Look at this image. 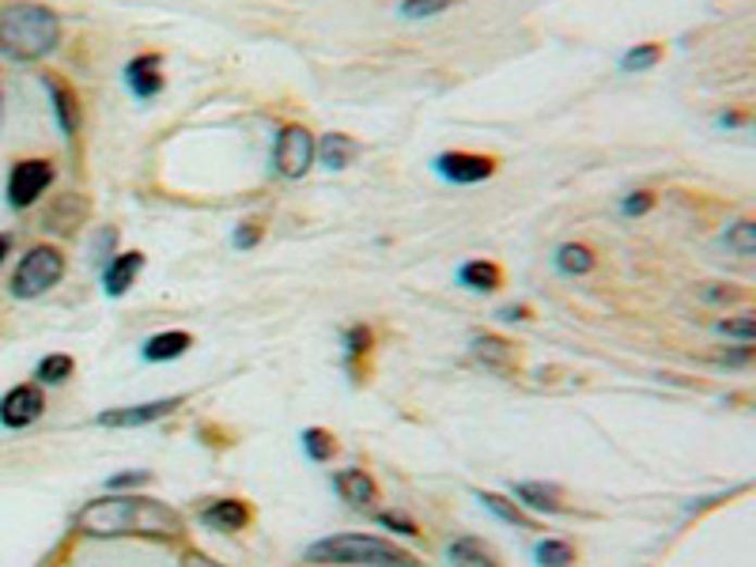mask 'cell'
<instances>
[{"label": "cell", "mask_w": 756, "mask_h": 567, "mask_svg": "<svg viewBox=\"0 0 756 567\" xmlns=\"http://www.w3.org/2000/svg\"><path fill=\"white\" fill-rule=\"evenodd\" d=\"M79 533L91 538H159L171 541L186 530L182 515L166 503L140 496V492H114V496H99L76 515Z\"/></svg>", "instance_id": "obj_1"}, {"label": "cell", "mask_w": 756, "mask_h": 567, "mask_svg": "<svg viewBox=\"0 0 756 567\" xmlns=\"http://www.w3.org/2000/svg\"><path fill=\"white\" fill-rule=\"evenodd\" d=\"M65 23L50 4L12 0L0 8V58L12 65H38L61 46Z\"/></svg>", "instance_id": "obj_2"}, {"label": "cell", "mask_w": 756, "mask_h": 567, "mask_svg": "<svg viewBox=\"0 0 756 567\" xmlns=\"http://www.w3.org/2000/svg\"><path fill=\"white\" fill-rule=\"evenodd\" d=\"M302 560L314 567H420L409 553L371 533H333L307 545Z\"/></svg>", "instance_id": "obj_3"}, {"label": "cell", "mask_w": 756, "mask_h": 567, "mask_svg": "<svg viewBox=\"0 0 756 567\" xmlns=\"http://www.w3.org/2000/svg\"><path fill=\"white\" fill-rule=\"evenodd\" d=\"M65 269H69V261L61 246L35 243L20 261H15L8 292H12L15 299H38V295H46L50 287H58L65 281Z\"/></svg>", "instance_id": "obj_4"}, {"label": "cell", "mask_w": 756, "mask_h": 567, "mask_svg": "<svg viewBox=\"0 0 756 567\" xmlns=\"http://www.w3.org/2000/svg\"><path fill=\"white\" fill-rule=\"evenodd\" d=\"M273 174L284 182H299L318 163V137L302 122H288L273 137Z\"/></svg>", "instance_id": "obj_5"}, {"label": "cell", "mask_w": 756, "mask_h": 567, "mask_svg": "<svg viewBox=\"0 0 756 567\" xmlns=\"http://www.w3.org/2000/svg\"><path fill=\"white\" fill-rule=\"evenodd\" d=\"M53 178H58V167H53V159H42V156L15 159L12 171H8V186H4L8 209H15V212L35 209V205L46 197V189L53 186Z\"/></svg>", "instance_id": "obj_6"}, {"label": "cell", "mask_w": 756, "mask_h": 567, "mask_svg": "<svg viewBox=\"0 0 756 567\" xmlns=\"http://www.w3.org/2000/svg\"><path fill=\"white\" fill-rule=\"evenodd\" d=\"M432 171L439 174L443 182H450V186H481V182L496 178L499 163L492 156H484V151H439V156L432 159Z\"/></svg>", "instance_id": "obj_7"}, {"label": "cell", "mask_w": 756, "mask_h": 567, "mask_svg": "<svg viewBox=\"0 0 756 567\" xmlns=\"http://www.w3.org/2000/svg\"><path fill=\"white\" fill-rule=\"evenodd\" d=\"M42 412H46V394L38 382H20V386H12L0 397V424L8 431H23L38 424Z\"/></svg>", "instance_id": "obj_8"}, {"label": "cell", "mask_w": 756, "mask_h": 567, "mask_svg": "<svg viewBox=\"0 0 756 567\" xmlns=\"http://www.w3.org/2000/svg\"><path fill=\"white\" fill-rule=\"evenodd\" d=\"M42 87H46V95H50V110H53V122H58L61 137L76 140L79 125H84V110H79L76 87L69 84L65 76H58V72H42Z\"/></svg>", "instance_id": "obj_9"}, {"label": "cell", "mask_w": 756, "mask_h": 567, "mask_svg": "<svg viewBox=\"0 0 756 567\" xmlns=\"http://www.w3.org/2000/svg\"><path fill=\"white\" fill-rule=\"evenodd\" d=\"M122 79H125V87H129L133 99H140V102L159 99V95L166 91L163 53L148 50V53H137V58H129V65H125Z\"/></svg>", "instance_id": "obj_10"}, {"label": "cell", "mask_w": 756, "mask_h": 567, "mask_svg": "<svg viewBox=\"0 0 756 567\" xmlns=\"http://www.w3.org/2000/svg\"><path fill=\"white\" fill-rule=\"evenodd\" d=\"M182 405V397H163V402H148V405H125V409H107L95 417L99 428H145L163 420L166 412H174Z\"/></svg>", "instance_id": "obj_11"}, {"label": "cell", "mask_w": 756, "mask_h": 567, "mask_svg": "<svg viewBox=\"0 0 756 567\" xmlns=\"http://www.w3.org/2000/svg\"><path fill=\"white\" fill-rule=\"evenodd\" d=\"M145 266H148V258L140 250L114 254V258L102 266V292H107L110 299H122V295L137 284V276L145 273Z\"/></svg>", "instance_id": "obj_12"}, {"label": "cell", "mask_w": 756, "mask_h": 567, "mask_svg": "<svg viewBox=\"0 0 756 567\" xmlns=\"http://www.w3.org/2000/svg\"><path fill=\"white\" fill-rule=\"evenodd\" d=\"M201 522L209 526V530H216V533H243L246 526L253 522V510H250V503H243L235 496H224V500L209 503V507L201 510Z\"/></svg>", "instance_id": "obj_13"}, {"label": "cell", "mask_w": 756, "mask_h": 567, "mask_svg": "<svg viewBox=\"0 0 756 567\" xmlns=\"http://www.w3.org/2000/svg\"><path fill=\"white\" fill-rule=\"evenodd\" d=\"M333 489H337V496L356 510L375 507V500H379V484L368 469H345V473L333 477Z\"/></svg>", "instance_id": "obj_14"}, {"label": "cell", "mask_w": 756, "mask_h": 567, "mask_svg": "<svg viewBox=\"0 0 756 567\" xmlns=\"http://www.w3.org/2000/svg\"><path fill=\"white\" fill-rule=\"evenodd\" d=\"M356 156H360V144L348 137V133H322V140H318V163L333 174L348 171Z\"/></svg>", "instance_id": "obj_15"}, {"label": "cell", "mask_w": 756, "mask_h": 567, "mask_svg": "<svg viewBox=\"0 0 756 567\" xmlns=\"http://www.w3.org/2000/svg\"><path fill=\"white\" fill-rule=\"evenodd\" d=\"M458 284L469 287V292H499L504 287V269L496 266V261L488 258H473V261H461L458 266Z\"/></svg>", "instance_id": "obj_16"}, {"label": "cell", "mask_w": 756, "mask_h": 567, "mask_svg": "<svg viewBox=\"0 0 756 567\" xmlns=\"http://www.w3.org/2000/svg\"><path fill=\"white\" fill-rule=\"evenodd\" d=\"M87 212H91V205L84 201L79 194H65L58 197V201L50 205V212H46V231H58V235H69V231H76V223L87 220Z\"/></svg>", "instance_id": "obj_17"}, {"label": "cell", "mask_w": 756, "mask_h": 567, "mask_svg": "<svg viewBox=\"0 0 756 567\" xmlns=\"http://www.w3.org/2000/svg\"><path fill=\"white\" fill-rule=\"evenodd\" d=\"M515 496H519L533 515H560L563 510V492L556 484H545V481H522L515 484Z\"/></svg>", "instance_id": "obj_18"}, {"label": "cell", "mask_w": 756, "mask_h": 567, "mask_svg": "<svg viewBox=\"0 0 756 567\" xmlns=\"http://www.w3.org/2000/svg\"><path fill=\"white\" fill-rule=\"evenodd\" d=\"M553 266H556V273H563V276H586L598 269V254L586 243H563V246H556Z\"/></svg>", "instance_id": "obj_19"}, {"label": "cell", "mask_w": 756, "mask_h": 567, "mask_svg": "<svg viewBox=\"0 0 756 567\" xmlns=\"http://www.w3.org/2000/svg\"><path fill=\"white\" fill-rule=\"evenodd\" d=\"M189 345H194V337H189L186 330H166V333H156V337H148L145 348H140V356H145L148 363H166V359L186 356Z\"/></svg>", "instance_id": "obj_20"}, {"label": "cell", "mask_w": 756, "mask_h": 567, "mask_svg": "<svg viewBox=\"0 0 756 567\" xmlns=\"http://www.w3.org/2000/svg\"><path fill=\"white\" fill-rule=\"evenodd\" d=\"M450 567H499V556L481 538H454L447 545Z\"/></svg>", "instance_id": "obj_21"}, {"label": "cell", "mask_w": 756, "mask_h": 567, "mask_svg": "<svg viewBox=\"0 0 756 567\" xmlns=\"http://www.w3.org/2000/svg\"><path fill=\"white\" fill-rule=\"evenodd\" d=\"M722 250H730L734 258H756V215H738L722 227Z\"/></svg>", "instance_id": "obj_22"}, {"label": "cell", "mask_w": 756, "mask_h": 567, "mask_svg": "<svg viewBox=\"0 0 756 567\" xmlns=\"http://www.w3.org/2000/svg\"><path fill=\"white\" fill-rule=\"evenodd\" d=\"M473 359L488 367V371H515L511 345H507V341H499V337H492V333L473 337Z\"/></svg>", "instance_id": "obj_23"}, {"label": "cell", "mask_w": 756, "mask_h": 567, "mask_svg": "<svg viewBox=\"0 0 756 567\" xmlns=\"http://www.w3.org/2000/svg\"><path fill=\"white\" fill-rule=\"evenodd\" d=\"M666 58V42H635L632 50L620 53V72L640 76V72H655Z\"/></svg>", "instance_id": "obj_24"}, {"label": "cell", "mask_w": 756, "mask_h": 567, "mask_svg": "<svg viewBox=\"0 0 756 567\" xmlns=\"http://www.w3.org/2000/svg\"><path fill=\"white\" fill-rule=\"evenodd\" d=\"M715 333L734 345H756V310H745V315H730L715 322Z\"/></svg>", "instance_id": "obj_25"}, {"label": "cell", "mask_w": 756, "mask_h": 567, "mask_svg": "<svg viewBox=\"0 0 756 567\" xmlns=\"http://www.w3.org/2000/svg\"><path fill=\"white\" fill-rule=\"evenodd\" d=\"M476 500H481L496 518H504L507 526H519V530H530V526H533V518L526 515V510L515 507L507 496H496V492H476Z\"/></svg>", "instance_id": "obj_26"}, {"label": "cell", "mask_w": 756, "mask_h": 567, "mask_svg": "<svg viewBox=\"0 0 756 567\" xmlns=\"http://www.w3.org/2000/svg\"><path fill=\"white\" fill-rule=\"evenodd\" d=\"M73 371H76V359L73 356L53 353V356H46L42 363H38L35 379H38V386H61V382H65Z\"/></svg>", "instance_id": "obj_27"}, {"label": "cell", "mask_w": 756, "mask_h": 567, "mask_svg": "<svg viewBox=\"0 0 756 567\" xmlns=\"http://www.w3.org/2000/svg\"><path fill=\"white\" fill-rule=\"evenodd\" d=\"M533 564L537 567H571L575 564V548L568 541H541L533 548Z\"/></svg>", "instance_id": "obj_28"}, {"label": "cell", "mask_w": 756, "mask_h": 567, "mask_svg": "<svg viewBox=\"0 0 756 567\" xmlns=\"http://www.w3.org/2000/svg\"><path fill=\"white\" fill-rule=\"evenodd\" d=\"M454 4H461V0H401L397 15L401 20H435V15L450 12Z\"/></svg>", "instance_id": "obj_29"}, {"label": "cell", "mask_w": 756, "mask_h": 567, "mask_svg": "<svg viewBox=\"0 0 756 567\" xmlns=\"http://www.w3.org/2000/svg\"><path fill=\"white\" fill-rule=\"evenodd\" d=\"M302 451H307L310 461H330L337 454V439L325 428H307L302 431Z\"/></svg>", "instance_id": "obj_30"}, {"label": "cell", "mask_w": 756, "mask_h": 567, "mask_svg": "<svg viewBox=\"0 0 756 567\" xmlns=\"http://www.w3.org/2000/svg\"><path fill=\"white\" fill-rule=\"evenodd\" d=\"M658 209V194L655 189H632V194H624L620 197V212L628 215V220H643V215H650Z\"/></svg>", "instance_id": "obj_31"}, {"label": "cell", "mask_w": 756, "mask_h": 567, "mask_svg": "<svg viewBox=\"0 0 756 567\" xmlns=\"http://www.w3.org/2000/svg\"><path fill=\"white\" fill-rule=\"evenodd\" d=\"M699 299L711 303V307H734V303H745V287L727 284V281H711L699 287Z\"/></svg>", "instance_id": "obj_32"}, {"label": "cell", "mask_w": 756, "mask_h": 567, "mask_svg": "<svg viewBox=\"0 0 756 567\" xmlns=\"http://www.w3.org/2000/svg\"><path fill=\"white\" fill-rule=\"evenodd\" d=\"M261 238H265V220H243L231 231V246L235 250H253V246H261Z\"/></svg>", "instance_id": "obj_33"}, {"label": "cell", "mask_w": 756, "mask_h": 567, "mask_svg": "<svg viewBox=\"0 0 756 567\" xmlns=\"http://www.w3.org/2000/svg\"><path fill=\"white\" fill-rule=\"evenodd\" d=\"M117 238H122V231L117 227H99V235H95V243H91V258L99 261V266H107V261L114 258Z\"/></svg>", "instance_id": "obj_34"}, {"label": "cell", "mask_w": 756, "mask_h": 567, "mask_svg": "<svg viewBox=\"0 0 756 567\" xmlns=\"http://www.w3.org/2000/svg\"><path fill=\"white\" fill-rule=\"evenodd\" d=\"M371 345H375V333H371V325H352V330L345 333L348 356H368Z\"/></svg>", "instance_id": "obj_35"}, {"label": "cell", "mask_w": 756, "mask_h": 567, "mask_svg": "<svg viewBox=\"0 0 756 567\" xmlns=\"http://www.w3.org/2000/svg\"><path fill=\"white\" fill-rule=\"evenodd\" d=\"M379 526H389V530L405 533V538H417L420 533V526L409 515H401V510H379Z\"/></svg>", "instance_id": "obj_36"}, {"label": "cell", "mask_w": 756, "mask_h": 567, "mask_svg": "<svg viewBox=\"0 0 756 567\" xmlns=\"http://www.w3.org/2000/svg\"><path fill=\"white\" fill-rule=\"evenodd\" d=\"M749 122H753V114L745 107H727V110H719V114H715V125H719V130H727V133L745 130Z\"/></svg>", "instance_id": "obj_37"}, {"label": "cell", "mask_w": 756, "mask_h": 567, "mask_svg": "<svg viewBox=\"0 0 756 567\" xmlns=\"http://www.w3.org/2000/svg\"><path fill=\"white\" fill-rule=\"evenodd\" d=\"M140 484H148V473H140V469H133V473H114L107 481L110 492H122V489H140Z\"/></svg>", "instance_id": "obj_38"}, {"label": "cell", "mask_w": 756, "mask_h": 567, "mask_svg": "<svg viewBox=\"0 0 756 567\" xmlns=\"http://www.w3.org/2000/svg\"><path fill=\"white\" fill-rule=\"evenodd\" d=\"M722 363H730V367H738V363H753L756 359V345H730L727 353L719 356Z\"/></svg>", "instance_id": "obj_39"}, {"label": "cell", "mask_w": 756, "mask_h": 567, "mask_svg": "<svg viewBox=\"0 0 756 567\" xmlns=\"http://www.w3.org/2000/svg\"><path fill=\"white\" fill-rule=\"evenodd\" d=\"M499 318H507V322H522V318H530L526 307H504L499 310Z\"/></svg>", "instance_id": "obj_40"}, {"label": "cell", "mask_w": 756, "mask_h": 567, "mask_svg": "<svg viewBox=\"0 0 756 567\" xmlns=\"http://www.w3.org/2000/svg\"><path fill=\"white\" fill-rule=\"evenodd\" d=\"M186 567H220V564H212V560H205V556L189 553V556H186Z\"/></svg>", "instance_id": "obj_41"}, {"label": "cell", "mask_w": 756, "mask_h": 567, "mask_svg": "<svg viewBox=\"0 0 756 567\" xmlns=\"http://www.w3.org/2000/svg\"><path fill=\"white\" fill-rule=\"evenodd\" d=\"M8 254H12V235H0V266L8 261Z\"/></svg>", "instance_id": "obj_42"}, {"label": "cell", "mask_w": 756, "mask_h": 567, "mask_svg": "<svg viewBox=\"0 0 756 567\" xmlns=\"http://www.w3.org/2000/svg\"><path fill=\"white\" fill-rule=\"evenodd\" d=\"M749 130H753V133H756V114H753V122H749Z\"/></svg>", "instance_id": "obj_43"}]
</instances>
